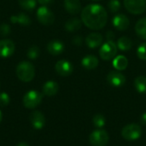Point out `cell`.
I'll list each match as a JSON object with an SVG mask.
<instances>
[{
  "instance_id": "1",
  "label": "cell",
  "mask_w": 146,
  "mask_h": 146,
  "mask_svg": "<svg viewBox=\"0 0 146 146\" xmlns=\"http://www.w3.org/2000/svg\"><path fill=\"white\" fill-rule=\"evenodd\" d=\"M81 21L92 30H100L108 21V14L104 7L98 3L86 6L81 11Z\"/></svg>"
},
{
  "instance_id": "2",
  "label": "cell",
  "mask_w": 146,
  "mask_h": 146,
  "mask_svg": "<svg viewBox=\"0 0 146 146\" xmlns=\"http://www.w3.org/2000/svg\"><path fill=\"white\" fill-rule=\"evenodd\" d=\"M16 75L20 80L23 82H30L35 76L34 66L31 62L26 61L20 62L16 67Z\"/></svg>"
},
{
  "instance_id": "3",
  "label": "cell",
  "mask_w": 146,
  "mask_h": 146,
  "mask_svg": "<svg viewBox=\"0 0 146 146\" xmlns=\"http://www.w3.org/2000/svg\"><path fill=\"white\" fill-rule=\"evenodd\" d=\"M142 135V129L139 125L136 123H131L125 126L121 130V136L127 141H135L139 139Z\"/></svg>"
},
{
  "instance_id": "4",
  "label": "cell",
  "mask_w": 146,
  "mask_h": 146,
  "mask_svg": "<svg viewBox=\"0 0 146 146\" xmlns=\"http://www.w3.org/2000/svg\"><path fill=\"white\" fill-rule=\"evenodd\" d=\"M118 47L114 41L107 40L99 49V56L104 61H110L116 56Z\"/></svg>"
},
{
  "instance_id": "5",
  "label": "cell",
  "mask_w": 146,
  "mask_h": 146,
  "mask_svg": "<svg viewBox=\"0 0 146 146\" xmlns=\"http://www.w3.org/2000/svg\"><path fill=\"white\" fill-rule=\"evenodd\" d=\"M110 136L107 131L104 129H97L89 136V142L92 146H106L109 143Z\"/></svg>"
},
{
  "instance_id": "6",
  "label": "cell",
  "mask_w": 146,
  "mask_h": 146,
  "mask_svg": "<svg viewBox=\"0 0 146 146\" xmlns=\"http://www.w3.org/2000/svg\"><path fill=\"white\" fill-rule=\"evenodd\" d=\"M43 95L35 90L27 92L23 97V104L27 109H34L42 102Z\"/></svg>"
},
{
  "instance_id": "7",
  "label": "cell",
  "mask_w": 146,
  "mask_h": 146,
  "mask_svg": "<svg viewBox=\"0 0 146 146\" xmlns=\"http://www.w3.org/2000/svg\"><path fill=\"white\" fill-rule=\"evenodd\" d=\"M126 9L133 15H141L146 9V0H124Z\"/></svg>"
},
{
  "instance_id": "8",
  "label": "cell",
  "mask_w": 146,
  "mask_h": 146,
  "mask_svg": "<svg viewBox=\"0 0 146 146\" xmlns=\"http://www.w3.org/2000/svg\"><path fill=\"white\" fill-rule=\"evenodd\" d=\"M37 18L43 25H51L55 21V15L53 12L46 6H41L37 10Z\"/></svg>"
},
{
  "instance_id": "9",
  "label": "cell",
  "mask_w": 146,
  "mask_h": 146,
  "mask_svg": "<svg viewBox=\"0 0 146 146\" xmlns=\"http://www.w3.org/2000/svg\"><path fill=\"white\" fill-rule=\"evenodd\" d=\"M55 69H56V72L60 76L67 77V76H69L73 73L74 67H73V64L69 61L60 60L56 63Z\"/></svg>"
},
{
  "instance_id": "10",
  "label": "cell",
  "mask_w": 146,
  "mask_h": 146,
  "mask_svg": "<svg viewBox=\"0 0 146 146\" xmlns=\"http://www.w3.org/2000/svg\"><path fill=\"white\" fill-rule=\"evenodd\" d=\"M107 81L114 87H121L126 83V77L119 71H111L107 75Z\"/></svg>"
},
{
  "instance_id": "11",
  "label": "cell",
  "mask_w": 146,
  "mask_h": 146,
  "mask_svg": "<svg viewBox=\"0 0 146 146\" xmlns=\"http://www.w3.org/2000/svg\"><path fill=\"white\" fill-rule=\"evenodd\" d=\"M113 26L118 31H125L129 27L130 21L128 17L123 14H116L112 20Z\"/></svg>"
},
{
  "instance_id": "12",
  "label": "cell",
  "mask_w": 146,
  "mask_h": 146,
  "mask_svg": "<svg viewBox=\"0 0 146 146\" xmlns=\"http://www.w3.org/2000/svg\"><path fill=\"white\" fill-rule=\"evenodd\" d=\"M15 44L10 39H3L0 41V57L6 58L11 56L15 52Z\"/></svg>"
},
{
  "instance_id": "13",
  "label": "cell",
  "mask_w": 146,
  "mask_h": 146,
  "mask_svg": "<svg viewBox=\"0 0 146 146\" xmlns=\"http://www.w3.org/2000/svg\"><path fill=\"white\" fill-rule=\"evenodd\" d=\"M30 121L33 128L39 130V129H42L45 125V117L42 112L36 110L31 113Z\"/></svg>"
},
{
  "instance_id": "14",
  "label": "cell",
  "mask_w": 146,
  "mask_h": 146,
  "mask_svg": "<svg viewBox=\"0 0 146 146\" xmlns=\"http://www.w3.org/2000/svg\"><path fill=\"white\" fill-rule=\"evenodd\" d=\"M104 41V37L99 33H91L86 38V44L90 49L99 47Z\"/></svg>"
},
{
  "instance_id": "15",
  "label": "cell",
  "mask_w": 146,
  "mask_h": 146,
  "mask_svg": "<svg viewBox=\"0 0 146 146\" xmlns=\"http://www.w3.org/2000/svg\"><path fill=\"white\" fill-rule=\"evenodd\" d=\"M64 44L58 39L51 40L47 44V50L52 56H59L64 51Z\"/></svg>"
},
{
  "instance_id": "16",
  "label": "cell",
  "mask_w": 146,
  "mask_h": 146,
  "mask_svg": "<svg viewBox=\"0 0 146 146\" xmlns=\"http://www.w3.org/2000/svg\"><path fill=\"white\" fill-rule=\"evenodd\" d=\"M64 8L70 15H75L81 11V3L80 0H64Z\"/></svg>"
},
{
  "instance_id": "17",
  "label": "cell",
  "mask_w": 146,
  "mask_h": 146,
  "mask_svg": "<svg viewBox=\"0 0 146 146\" xmlns=\"http://www.w3.org/2000/svg\"><path fill=\"white\" fill-rule=\"evenodd\" d=\"M98 59L93 55H87L81 60V65L87 70H93L98 66Z\"/></svg>"
},
{
  "instance_id": "18",
  "label": "cell",
  "mask_w": 146,
  "mask_h": 146,
  "mask_svg": "<svg viewBox=\"0 0 146 146\" xmlns=\"http://www.w3.org/2000/svg\"><path fill=\"white\" fill-rule=\"evenodd\" d=\"M58 90H59V86L54 80H49L45 82L43 86V93L48 97H52L56 95Z\"/></svg>"
},
{
  "instance_id": "19",
  "label": "cell",
  "mask_w": 146,
  "mask_h": 146,
  "mask_svg": "<svg viewBox=\"0 0 146 146\" xmlns=\"http://www.w3.org/2000/svg\"><path fill=\"white\" fill-rule=\"evenodd\" d=\"M82 27V21L77 17L68 19L65 23V29L68 32H75Z\"/></svg>"
},
{
  "instance_id": "20",
  "label": "cell",
  "mask_w": 146,
  "mask_h": 146,
  "mask_svg": "<svg viewBox=\"0 0 146 146\" xmlns=\"http://www.w3.org/2000/svg\"><path fill=\"white\" fill-rule=\"evenodd\" d=\"M127 65H128V60L125 56L122 55L116 56L113 60V66L118 71L125 70L127 68Z\"/></svg>"
},
{
  "instance_id": "21",
  "label": "cell",
  "mask_w": 146,
  "mask_h": 146,
  "mask_svg": "<svg viewBox=\"0 0 146 146\" xmlns=\"http://www.w3.org/2000/svg\"><path fill=\"white\" fill-rule=\"evenodd\" d=\"M10 21L13 23H17L21 26H28L31 24L30 17L25 13H20L16 15L10 16Z\"/></svg>"
},
{
  "instance_id": "22",
  "label": "cell",
  "mask_w": 146,
  "mask_h": 146,
  "mask_svg": "<svg viewBox=\"0 0 146 146\" xmlns=\"http://www.w3.org/2000/svg\"><path fill=\"white\" fill-rule=\"evenodd\" d=\"M135 32L140 38L146 40V17L141 18L137 21L135 25Z\"/></svg>"
},
{
  "instance_id": "23",
  "label": "cell",
  "mask_w": 146,
  "mask_h": 146,
  "mask_svg": "<svg viewBox=\"0 0 146 146\" xmlns=\"http://www.w3.org/2000/svg\"><path fill=\"white\" fill-rule=\"evenodd\" d=\"M116 45L119 50L122 51H127L131 50V48L133 47V41L128 37L122 36L118 39Z\"/></svg>"
},
{
  "instance_id": "24",
  "label": "cell",
  "mask_w": 146,
  "mask_h": 146,
  "mask_svg": "<svg viewBox=\"0 0 146 146\" xmlns=\"http://www.w3.org/2000/svg\"><path fill=\"white\" fill-rule=\"evenodd\" d=\"M134 86L138 92L141 94L146 93V76L140 75L134 80Z\"/></svg>"
},
{
  "instance_id": "25",
  "label": "cell",
  "mask_w": 146,
  "mask_h": 146,
  "mask_svg": "<svg viewBox=\"0 0 146 146\" xmlns=\"http://www.w3.org/2000/svg\"><path fill=\"white\" fill-rule=\"evenodd\" d=\"M92 122L94 124V126L98 128V129H101L103 128L105 124H106V119L105 117L101 115V114H97L94 115L93 119H92Z\"/></svg>"
},
{
  "instance_id": "26",
  "label": "cell",
  "mask_w": 146,
  "mask_h": 146,
  "mask_svg": "<svg viewBox=\"0 0 146 146\" xmlns=\"http://www.w3.org/2000/svg\"><path fill=\"white\" fill-rule=\"evenodd\" d=\"M20 6L26 10H33L35 9L37 1L36 0H18Z\"/></svg>"
},
{
  "instance_id": "27",
  "label": "cell",
  "mask_w": 146,
  "mask_h": 146,
  "mask_svg": "<svg viewBox=\"0 0 146 146\" xmlns=\"http://www.w3.org/2000/svg\"><path fill=\"white\" fill-rule=\"evenodd\" d=\"M39 53H40L39 48L37 45H32L27 50V56L30 59L33 60V59H36L38 57Z\"/></svg>"
},
{
  "instance_id": "28",
  "label": "cell",
  "mask_w": 146,
  "mask_h": 146,
  "mask_svg": "<svg viewBox=\"0 0 146 146\" xmlns=\"http://www.w3.org/2000/svg\"><path fill=\"white\" fill-rule=\"evenodd\" d=\"M108 8L111 13H117L121 9V3L119 0H110Z\"/></svg>"
},
{
  "instance_id": "29",
  "label": "cell",
  "mask_w": 146,
  "mask_h": 146,
  "mask_svg": "<svg viewBox=\"0 0 146 146\" xmlns=\"http://www.w3.org/2000/svg\"><path fill=\"white\" fill-rule=\"evenodd\" d=\"M137 56L140 60L146 61V42L139 44L137 49Z\"/></svg>"
},
{
  "instance_id": "30",
  "label": "cell",
  "mask_w": 146,
  "mask_h": 146,
  "mask_svg": "<svg viewBox=\"0 0 146 146\" xmlns=\"http://www.w3.org/2000/svg\"><path fill=\"white\" fill-rule=\"evenodd\" d=\"M10 98L8 93L1 92L0 93V107H5L9 104Z\"/></svg>"
},
{
  "instance_id": "31",
  "label": "cell",
  "mask_w": 146,
  "mask_h": 146,
  "mask_svg": "<svg viewBox=\"0 0 146 146\" xmlns=\"http://www.w3.org/2000/svg\"><path fill=\"white\" fill-rule=\"evenodd\" d=\"M10 32H11V29H10L9 25L6 23H3L0 25V34L2 36H8L9 35Z\"/></svg>"
},
{
  "instance_id": "32",
  "label": "cell",
  "mask_w": 146,
  "mask_h": 146,
  "mask_svg": "<svg viewBox=\"0 0 146 146\" xmlns=\"http://www.w3.org/2000/svg\"><path fill=\"white\" fill-rule=\"evenodd\" d=\"M73 43L76 45H80L82 44V38L80 36H75L73 38Z\"/></svg>"
},
{
  "instance_id": "33",
  "label": "cell",
  "mask_w": 146,
  "mask_h": 146,
  "mask_svg": "<svg viewBox=\"0 0 146 146\" xmlns=\"http://www.w3.org/2000/svg\"><path fill=\"white\" fill-rule=\"evenodd\" d=\"M106 38L108 40H111V41H114V38H115V33L112 32V31H108L107 32V34H106Z\"/></svg>"
},
{
  "instance_id": "34",
  "label": "cell",
  "mask_w": 146,
  "mask_h": 146,
  "mask_svg": "<svg viewBox=\"0 0 146 146\" xmlns=\"http://www.w3.org/2000/svg\"><path fill=\"white\" fill-rule=\"evenodd\" d=\"M53 0H38V2L42 4V6H46V5H49L52 3Z\"/></svg>"
},
{
  "instance_id": "35",
  "label": "cell",
  "mask_w": 146,
  "mask_h": 146,
  "mask_svg": "<svg viewBox=\"0 0 146 146\" xmlns=\"http://www.w3.org/2000/svg\"><path fill=\"white\" fill-rule=\"evenodd\" d=\"M140 121H141V123H142L143 125H146V112L142 115Z\"/></svg>"
},
{
  "instance_id": "36",
  "label": "cell",
  "mask_w": 146,
  "mask_h": 146,
  "mask_svg": "<svg viewBox=\"0 0 146 146\" xmlns=\"http://www.w3.org/2000/svg\"><path fill=\"white\" fill-rule=\"evenodd\" d=\"M17 146H29L27 143H24V142H21V143H20V144H18Z\"/></svg>"
},
{
  "instance_id": "37",
  "label": "cell",
  "mask_w": 146,
  "mask_h": 146,
  "mask_svg": "<svg viewBox=\"0 0 146 146\" xmlns=\"http://www.w3.org/2000/svg\"><path fill=\"white\" fill-rule=\"evenodd\" d=\"M2 119H3V115H2V112H1V110H0V123H1V121H2Z\"/></svg>"
},
{
  "instance_id": "38",
  "label": "cell",
  "mask_w": 146,
  "mask_h": 146,
  "mask_svg": "<svg viewBox=\"0 0 146 146\" xmlns=\"http://www.w3.org/2000/svg\"><path fill=\"white\" fill-rule=\"evenodd\" d=\"M92 1H100V0H92Z\"/></svg>"
}]
</instances>
